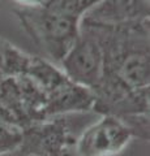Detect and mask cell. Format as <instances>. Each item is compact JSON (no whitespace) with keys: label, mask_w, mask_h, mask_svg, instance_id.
<instances>
[{"label":"cell","mask_w":150,"mask_h":156,"mask_svg":"<svg viewBox=\"0 0 150 156\" xmlns=\"http://www.w3.org/2000/svg\"><path fill=\"white\" fill-rule=\"evenodd\" d=\"M21 8H39L45 7L47 0H16Z\"/></svg>","instance_id":"30bf717a"},{"label":"cell","mask_w":150,"mask_h":156,"mask_svg":"<svg viewBox=\"0 0 150 156\" xmlns=\"http://www.w3.org/2000/svg\"><path fill=\"white\" fill-rule=\"evenodd\" d=\"M133 138L132 130L123 120L111 115H102L97 122L76 138L73 154L76 156H115Z\"/></svg>","instance_id":"277c9868"},{"label":"cell","mask_w":150,"mask_h":156,"mask_svg":"<svg viewBox=\"0 0 150 156\" xmlns=\"http://www.w3.org/2000/svg\"><path fill=\"white\" fill-rule=\"evenodd\" d=\"M149 0H101L80 23L91 26H122L149 20Z\"/></svg>","instance_id":"5b68a950"},{"label":"cell","mask_w":150,"mask_h":156,"mask_svg":"<svg viewBox=\"0 0 150 156\" xmlns=\"http://www.w3.org/2000/svg\"><path fill=\"white\" fill-rule=\"evenodd\" d=\"M72 82L93 91L104 72V56L98 39L88 27L80 25V35L59 64Z\"/></svg>","instance_id":"3957f363"},{"label":"cell","mask_w":150,"mask_h":156,"mask_svg":"<svg viewBox=\"0 0 150 156\" xmlns=\"http://www.w3.org/2000/svg\"><path fill=\"white\" fill-rule=\"evenodd\" d=\"M21 142V130L2 126L0 128V156L17 151Z\"/></svg>","instance_id":"9c48e42d"},{"label":"cell","mask_w":150,"mask_h":156,"mask_svg":"<svg viewBox=\"0 0 150 156\" xmlns=\"http://www.w3.org/2000/svg\"><path fill=\"white\" fill-rule=\"evenodd\" d=\"M99 2L101 0H47L46 7L81 21L84 14Z\"/></svg>","instance_id":"ba28073f"},{"label":"cell","mask_w":150,"mask_h":156,"mask_svg":"<svg viewBox=\"0 0 150 156\" xmlns=\"http://www.w3.org/2000/svg\"><path fill=\"white\" fill-rule=\"evenodd\" d=\"M31 41L59 66L80 35V20L48 7L20 8L14 11Z\"/></svg>","instance_id":"6da1fadb"},{"label":"cell","mask_w":150,"mask_h":156,"mask_svg":"<svg viewBox=\"0 0 150 156\" xmlns=\"http://www.w3.org/2000/svg\"><path fill=\"white\" fill-rule=\"evenodd\" d=\"M94 94L88 87L72 82L69 78L46 95V117L65 116L76 112L93 111Z\"/></svg>","instance_id":"8992f818"},{"label":"cell","mask_w":150,"mask_h":156,"mask_svg":"<svg viewBox=\"0 0 150 156\" xmlns=\"http://www.w3.org/2000/svg\"><path fill=\"white\" fill-rule=\"evenodd\" d=\"M76 138L65 116L50 117L21 129L22 156H72Z\"/></svg>","instance_id":"7a4b0ae2"},{"label":"cell","mask_w":150,"mask_h":156,"mask_svg":"<svg viewBox=\"0 0 150 156\" xmlns=\"http://www.w3.org/2000/svg\"><path fill=\"white\" fill-rule=\"evenodd\" d=\"M30 56L0 37V74L5 77L25 74Z\"/></svg>","instance_id":"52a82bcc"},{"label":"cell","mask_w":150,"mask_h":156,"mask_svg":"<svg viewBox=\"0 0 150 156\" xmlns=\"http://www.w3.org/2000/svg\"><path fill=\"white\" fill-rule=\"evenodd\" d=\"M2 77H3V74H0V78H2Z\"/></svg>","instance_id":"8fae6325"}]
</instances>
